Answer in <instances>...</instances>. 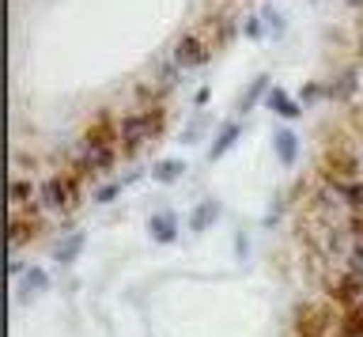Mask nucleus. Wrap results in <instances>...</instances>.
Here are the masks:
<instances>
[{
	"instance_id": "1",
	"label": "nucleus",
	"mask_w": 363,
	"mask_h": 337,
	"mask_svg": "<svg viewBox=\"0 0 363 337\" xmlns=\"http://www.w3.org/2000/svg\"><path fill=\"white\" fill-rule=\"evenodd\" d=\"M118 129H121V152L133 155L144 140H152V137L163 133V110L155 106V110H136V114H125Z\"/></svg>"
},
{
	"instance_id": "2",
	"label": "nucleus",
	"mask_w": 363,
	"mask_h": 337,
	"mask_svg": "<svg viewBox=\"0 0 363 337\" xmlns=\"http://www.w3.org/2000/svg\"><path fill=\"white\" fill-rule=\"evenodd\" d=\"M329 322H333V303H303V307H295L291 330L295 337H325Z\"/></svg>"
},
{
	"instance_id": "3",
	"label": "nucleus",
	"mask_w": 363,
	"mask_h": 337,
	"mask_svg": "<svg viewBox=\"0 0 363 337\" xmlns=\"http://www.w3.org/2000/svg\"><path fill=\"white\" fill-rule=\"evenodd\" d=\"M325 299L333 303V307H340V311H348V307H356V303H363V273H359V269H348L345 277H337L333 284H329Z\"/></svg>"
},
{
	"instance_id": "4",
	"label": "nucleus",
	"mask_w": 363,
	"mask_h": 337,
	"mask_svg": "<svg viewBox=\"0 0 363 337\" xmlns=\"http://www.w3.org/2000/svg\"><path fill=\"white\" fill-rule=\"evenodd\" d=\"M38 201L50 212H68L72 209V189H68V178H61V175H50L42 182V194H38Z\"/></svg>"
},
{
	"instance_id": "5",
	"label": "nucleus",
	"mask_w": 363,
	"mask_h": 337,
	"mask_svg": "<svg viewBox=\"0 0 363 337\" xmlns=\"http://www.w3.org/2000/svg\"><path fill=\"white\" fill-rule=\"evenodd\" d=\"M174 65L178 69H201L208 65V46H204L201 35H182L178 50H174Z\"/></svg>"
},
{
	"instance_id": "6",
	"label": "nucleus",
	"mask_w": 363,
	"mask_h": 337,
	"mask_svg": "<svg viewBox=\"0 0 363 337\" xmlns=\"http://www.w3.org/2000/svg\"><path fill=\"white\" fill-rule=\"evenodd\" d=\"M322 171H329V175H337V178H345V182H352V178L359 175V160H356L352 152H345V148H329Z\"/></svg>"
},
{
	"instance_id": "7",
	"label": "nucleus",
	"mask_w": 363,
	"mask_h": 337,
	"mask_svg": "<svg viewBox=\"0 0 363 337\" xmlns=\"http://www.w3.org/2000/svg\"><path fill=\"white\" fill-rule=\"evenodd\" d=\"M147 235H152V243L170 246L178 239V216L174 212H155V216L147 220Z\"/></svg>"
},
{
	"instance_id": "8",
	"label": "nucleus",
	"mask_w": 363,
	"mask_h": 337,
	"mask_svg": "<svg viewBox=\"0 0 363 337\" xmlns=\"http://www.w3.org/2000/svg\"><path fill=\"white\" fill-rule=\"evenodd\" d=\"M38 231H42V220L30 216V212H23V216H11V223H8V243L23 246V243L38 239Z\"/></svg>"
},
{
	"instance_id": "9",
	"label": "nucleus",
	"mask_w": 363,
	"mask_h": 337,
	"mask_svg": "<svg viewBox=\"0 0 363 337\" xmlns=\"http://www.w3.org/2000/svg\"><path fill=\"white\" fill-rule=\"evenodd\" d=\"M220 201L216 197H204V201H197V209L189 212V231H208L216 220H220Z\"/></svg>"
},
{
	"instance_id": "10",
	"label": "nucleus",
	"mask_w": 363,
	"mask_h": 337,
	"mask_svg": "<svg viewBox=\"0 0 363 337\" xmlns=\"http://www.w3.org/2000/svg\"><path fill=\"white\" fill-rule=\"evenodd\" d=\"M272 152H277V160L284 167H295V160H299V137H295L291 129L272 133Z\"/></svg>"
},
{
	"instance_id": "11",
	"label": "nucleus",
	"mask_w": 363,
	"mask_h": 337,
	"mask_svg": "<svg viewBox=\"0 0 363 337\" xmlns=\"http://www.w3.org/2000/svg\"><path fill=\"white\" fill-rule=\"evenodd\" d=\"M265 103H269V110H277V114H280V118H288V121H295V118L303 114V106L295 103V99L284 92V87H272V92L265 95Z\"/></svg>"
},
{
	"instance_id": "12",
	"label": "nucleus",
	"mask_w": 363,
	"mask_h": 337,
	"mask_svg": "<svg viewBox=\"0 0 363 337\" xmlns=\"http://www.w3.org/2000/svg\"><path fill=\"white\" fill-rule=\"evenodd\" d=\"M238 137H242V126H238V121H227V126L220 129V137H216V144L208 148V160H212V163H216V160H223V155L235 148V140H238Z\"/></svg>"
},
{
	"instance_id": "13",
	"label": "nucleus",
	"mask_w": 363,
	"mask_h": 337,
	"mask_svg": "<svg viewBox=\"0 0 363 337\" xmlns=\"http://www.w3.org/2000/svg\"><path fill=\"white\" fill-rule=\"evenodd\" d=\"M11 205L16 209H27V205H34L38 201V194H42V186H34L30 178H11Z\"/></svg>"
},
{
	"instance_id": "14",
	"label": "nucleus",
	"mask_w": 363,
	"mask_h": 337,
	"mask_svg": "<svg viewBox=\"0 0 363 337\" xmlns=\"http://www.w3.org/2000/svg\"><path fill=\"white\" fill-rule=\"evenodd\" d=\"M337 337H363V303L348 307L337 322Z\"/></svg>"
},
{
	"instance_id": "15",
	"label": "nucleus",
	"mask_w": 363,
	"mask_h": 337,
	"mask_svg": "<svg viewBox=\"0 0 363 337\" xmlns=\"http://www.w3.org/2000/svg\"><path fill=\"white\" fill-rule=\"evenodd\" d=\"M84 243H87V235H84V231H72L65 243H57V262H61V265H72L76 258H79V250H84Z\"/></svg>"
},
{
	"instance_id": "16",
	"label": "nucleus",
	"mask_w": 363,
	"mask_h": 337,
	"mask_svg": "<svg viewBox=\"0 0 363 337\" xmlns=\"http://www.w3.org/2000/svg\"><path fill=\"white\" fill-rule=\"evenodd\" d=\"M182 175H186V163H182V160H163V163H155V171H152V178H155V182H163V186L178 182Z\"/></svg>"
},
{
	"instance_id": "17",
	"label": "nucleus",
	"mask_w": 363,
	"mask_h": 337,
	"mask_svg": "<svg viewBox=\"0 0 363 337\" xmlns=\"http://www.w3.org/2000/svg\"><path fill=\"white\" fill-rule=\"evenodd\" d=\"M45 288H50V273H45L42 265H30L27 273H23V292H27V296H38Z\"/></svg>"
},
{
	"instance_id": "18",
	"label": "nucleus",
	"mask_w": 363,
	"mask_h": 337,
	"mask_svg": "<svg viewBox=\"0 0 363 337\" xmlns=\"http://www.w3.org/2000/svg\"><path fill=\"white\" fill-rule=\"evenodd\" d=\"M265 87H269V76H257V80H250L246 95L238 99V110H242V114H246V110H254V103H257L261 95H265Z\"/></svg>"
},
{
	"instance_id": "19",
	"label": "nucleus",
	"mask_w": 363,
	"mask_h": 337,
	"mask_svg": "<svg viewBox=\"0 0 363 337\" xmlns=\"http://www.w3.org/2000/svg\"><path fill=\"white\" fill-rule=\"evenodd\" d=\"M352 92H356V72H345V76H340V80L333 84V87H329V99H337V103H345V99H352Z\"/></svg>"
},
{
	"instance_id": "20",
	"label": "nucleus",
	"mask_w": 363,
	"mask_h": 337,
	"mask_svg": "<svg viewBox=\"0 0 363 337\" xmlns=\"http://www.w3.org/2000/svg\"><path fill=\"white\" fill-rule=\"evenodd\" d=\"M121 186H125V182H106V186H99V189H95V201H99V205H110V201L121 194Z\"/></svg>"
},
{
	"instance_id": "21",
	"label": "nucleus",
	"mask_w": 363,
	"mask_h": 337,
	"mask_svg": "<svg viewBox=\"0 0 363 337\" xmlns=\"http://www.w3.org/2000/svg\"><path fill=\"white\" fill-rule=\"evenodd\" d=\"M261 19L269 23V31H272V35H280V31H284V23H280V12H277V8H265V12H261Z\"/></svg>"
},
{
	"instance_id": "22",
	"label": "nucleus",
	"mask_w": 363,
	"mask_h": 337,
	"mask_svg": "<svg viewBox=\"0 0 363 337\" xmlns=\"http://www.w3.org/2000/svg\"><path fill=\"white\" fill-rule=\"evenodd\" d=\"M352 269H359V273H363V243L352 246Z\"/></svg>"
},
{
	"instance_id": "23",
	"label": "nucleus",
	"mask_w": 363,
	"mask_h": 337,
	"mask_svg": "<svg viewBox=\"0 0 363 337\" xmlns=\"http://www.w3.org/2000/svg\"><path fill=\"white\" fill-rule=\"evenodd\" d=\"M318 95H322V87H318V84H306L303 87V103H314Z\"/></svg>"
},
{
	"instance_id": "24",
	"label": "nucleus",
	"mask_w": 363,
	"mask_h": 337,
	"mask_svg": "<svg viewBox=\"0 0 363 337\" xmlns=\"http://www.w3.org/2000/svg\"><path fill=\"white\" fill-rule=\"evenodd\" d=\"M246 38H261V19H246Z\"/></svg>"
},
{
	"instance_id": "25",
	"label": "nucleus",
	"mask_w": 363,
	"mask_h": 337,
	"mask_svg": "<svg viewBox=\"0 0 363 337\" xmlns=\"http://www.w3.org/2000/svg\"><path fill=\"white\" fill-rule=\"evenodd\" d=\"M235 254L246 258V235H238V239H235Z\"/></svg>"
},
{
	"instance_id": "26",
	"label": "nucleus",
	"mask_w": 363,
	"mask_h": 337,
	"mask_svg": "<svg viewBox=\"0 0 363 337\" xmlns=\"http://www.w3.org/2000/svg\"><path fill=\"white\" fill-rule=\"evenodd\" d=\"M345 4H348V8H363V0H345Z\"/></svg>"
}]
</instances>
